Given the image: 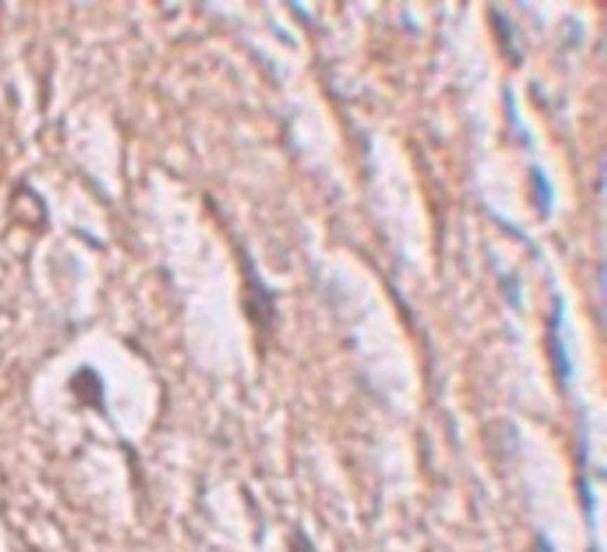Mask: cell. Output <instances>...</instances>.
<instances>
[{
  "instance_id": "1",
  "label": "cell",
  "mask_w": 607,
  "mask_h": 552,
  "mask_svg": "<svg viewBox=\"0 0 607 552\" xmlns=\"http://www.w3.org/2000/svg\"><path fill=\"white\" fill-rule=\"evenodd\" d=\"M532 186H534V197H536V205L543 215L550 212V203H552V190H550V182L545 179V175L539 168H532Z\"/></svg>"
}]
</instances>
